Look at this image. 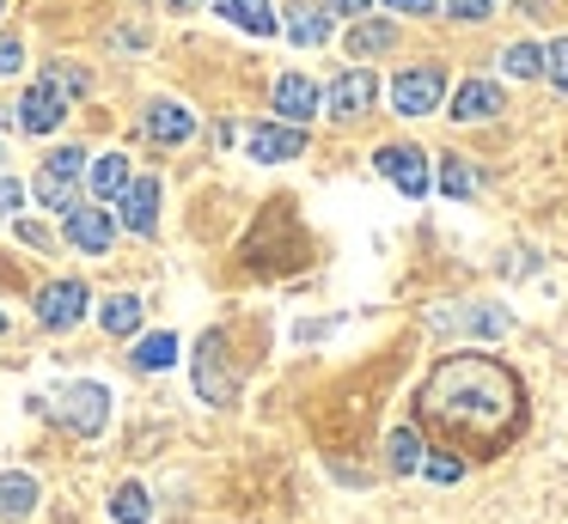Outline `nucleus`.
I'll return each mask as SVG.
<instances>
[{
  "label": "nucleus",
  "instance_id": "34",
  "mask_svg": "<svg viewBox=\"0 0 568 524\" xmlns=\"http://www.w3.org/2000/svg\"><path fill=\"white\" fill-rule=\"evenodd\" d=\"M19 195H26V189H19L13 177H0V214H7V207H19Z\"/></svg>",
  "mask_w": 568,
  "mask_h": 524
},
{
  "label": "nucleus",
  "instance_id": "11",
  "mask_svg": "<svg viewBox=\"0 0 568 524\" xmlns=\"http://www.w3.org/2000/svg\"><path fill=\"white\" fill-rule=\"evenodd\" d=\"M116 202H123V226L135 238H153V226H160V177H135Z\"/></svg>",
  "mask_w": 568,
  "mask_h": 524
},
{
  "label": "nucleus",
  "instance_id": "3",
  "mask_svg": "<svg viewBox=\"0 0 568 524\" xmlns=\"http://www.w3.org/2000/svg\"><path fill=\"white\" fill-rule=\"evenodd\" d=\"M80 177H87V153L80 146H55L38 171V202L55 214H74L80 207Z\"/></svg>",
  "mask_w": 568,
  "mask_h": 524
},
{
  "label": "nucleus",
  "instance_id": "26",
  "mask_svg": "<svg viewBox=\"0 0 568 524\" xmlns=\"http://www.w3.org/2000/svg\"><path fill=\"white\" fill-rule=\"evenodd\" d=\"M440 189L453 195V202H470V195H477V177H470L465 158H446V165H440Z\"/></svg>",
  "mask_w": 568,
  "mask_h": 524
},
{
  "label": "nucleus",
  "instance_id": "28",
  "mask_svg": "<svg viewBox=\"0 0 568 524\" xmlns=\"http://www.w3.org/2000/svg\"><path fill=\"white\" fill-rule=\"evenodd\" d=\"M544 73H550L556 92H568V37H556V43L544 49Z\"/></svg>",
  "mask_w": 568,
  "mask_h": 524
},
{
  "label": "nucleus",
  "instance_id": "1",
  "mask_svg": "<svg viewBox=\"0 0 568 524\" xmlns=\"http://www.w3.org/2000/svg\"><path fill=\"white\" fill-rule=\"evenodd\" d=\"M416 414L446 439L453 451L495 458L507 439L526 427V390L489 353H453L440 360L416 390Z\"/></svg>",
  "mask_w": 568,
  "mask_h": 524
},
{
  "label": "nucleus",
  "instance_id": "9",
  "mask_svg": "<svg viewBox=\"0 0 568 524\" xmlns=\"http://www.w3.org/2000/svg\"><path fill=\"white\" fill-rule=\"evenodd\" d=\"M318 104H324V92L306 80V73H282V80H275V110H282L287 129L312 122V116H318Z\"/></svg>",
  "mask_w": 568,
  "mask_h": 524
},
{
  "label": "nucleus",
  "instance_id": "21",
  "mask_svg": "<svg viewBox=\"0 0 568 524\" xmlns=\"http://www.w3.org/2000/svg\"><path fill=\"white\" fill-rule=\"evenodd\" d=\"M111 518L116 524H148L153 518V494L141 482H123V487H116V500H111Z\"/></svg>",
  "mask_w": 568,
  "mask_h": 524
},
{
  "label": "nucleus",
  "instance_id": "37",
  "mask_svg": "<svg viewBox=\"0 0 568 524\" xmlns=\"http://www.w3.org/2000/svg\"><path fill=\"white\" fill-rule=\"evenodd\" d=\"M172 7H184V12H190V7H202V0H172Z\"/></svg>",
  "mask_w": 568,
  "mask_h": 524
},
{
  "label": "nucleus",
  "instance_id": "23",
  "mask_svg": "<svg viewBox=\"0 0 568 524\" xmlns=\"http://www.w3.org/2000/svg\"><path fill=\"white\" fill-rule=\"evenodd\" d=\"M172 360H178V336H165V329L141 336V348H135V366H141V372H165Z\"/></svg>",
  "mask_w": 568,
  "mask_h": 524
},
{
  "label": "nucleus",
  "instance_id": "24",
  "mask_svg": "<svg viewBox=\"0 0 568 524\" xmlns=\"http://www.w3.org/2000/svg\"><path fill=\"white\" fill-rule=\"evenodd\" d=\"M104 329H111V336H135V329H141V299H135V292L104 299Z\"/></svg>",
  "mask_w": 568,
  "mask_h": 524
},
{
  "label": "nucleus",
  "instance_id": "33",
  "mask_svg": "<svg viewBox=\"0 0 568 524\" xmlns=\"http://www.w3.org/2000/svg\"><path fill=\"white\" fill-rule=\"evenodd\" d=\"M324 7H331V12H343V19H361V12L373 7V0H324Z\"/></svg>",
  "mask_w": 568,
  "mask_h": 524
},
{
  "label": "nucleus",
  "instance_id": "17",
  "mask_svg": "<svg viewBox=\"0 0 568 524\" xmlns=\"http://www.w3.org/2000/svg\"><path fill=\"white\" fill-rule=\"evenodd\" d=\"M221 19H233L239 31H251V37H275V31H282V19H275L270 0H221Z\"/></svg>",
  "mask_w": 568,
  "mask_h": 524
},
{
  "label": "nucleus",
  "instance_id": "7",
  "mask_svg": "<svg viewBox=\"0 0 568 524\" xmlns=\"http://www.w3.org/2000/svg\"><path fill=\"white\" fill-rule=\"evenodd\" d=\"M446 97V73L440 68H409L392 80V104L404 110V116H428V110H440Z\"/></svg>",
  "mask_w": 568,
  "mask_h": 524
},
{
  "label": "nucleus",
  "instance_id": "8",
  "mask_svg": "<svg viewBox=\"0 0 568 524\" xmlns=\"http://www.w3.org/2000/svg\"><path fill=\"white\" fill-rule=\"evenodd\" d=\"M62 116H68V97L55 92L50 80H38L26 92V104H19V129H26V134H55V129H62Z\"/></svg>",
  "mask_w": 568,
  "mask_h": 524
},
{
  "label": "nucleus",
  "instance_id": "36",
  "mask_svg": "<svg viewBox=\"0 0 568 524\" xmlns=\"http://www.w3.org/2000/svg\"><path fill=\"white\" fill-rule=\"evenodd\" d=\"M519 7H526V12H538V7H544V0H519Z\"/></svg>",
  "mask_w": 568,
  "mask_h": 524
},
{
  "label": "nucleus",
  "instance_id": "2",
  "mask_svg": "<svg viewBox=\"0 0 568 524\" xmlns=\"http://www.w3.org/2000/svg\"><path fill=\"white\" fill-rule=\"evenodd\" d=\"M43 409H50L68 433L92 439V433H104V427H111V390L92 384V378H80V384H62L55 397H43Z\"/></svg>",
  "mask_w": 568,
  "mask_h": 524
},
{
  "label": "nucleus",
  "instance_id": "12",
  "mask_svg": "<svg viewBox=\"0 0 568 524\" xmlns=\"http://www.w3.org/2000/svg\"><path fill=\"white\" fill-rule=\"evenodd\" d=\"M111 238H116V219L104 214V207H74V214H68V244H74V250L104 256Z\"/></svg>",
  "mask_w": 568,
  "mask_h": 524
},
{
  "label": "nucleus",
  "instance_id": "18",
  "mask_svg": "<svg viewBox=\"0 0 568 524\" xmlns=\"http://www.w3.org/2000/svg\"><path fill=\"white\" fill-rule=\"evenodd\" d=\"M38 506V482L26 470H0V518H26Z\"/></svg>",
  "mask_w": 568,
  "mask_h": 524
},
{
  "label": "nucleus",
  "instance_id": "13",
  "mask_svg": "<svg viewBox=\"0 0 568 524\" xmlns=\"http://www.w3.org/2000/svg\"><path fill=\"white\" fill-rule=\"evenodd\" d=\"M373 97H379V80H373L367 68H355V73H343V80L324 92V104H331L336 116H361V110H373Z\"/></svg>",
  "mask_w": 568,
  "mask_h": 524
},
{
  "label": "nucleus",
  "instance_id": "19",
  "mask_svg": "<svg viewBox=\"0 0 568 524\" xmlns=\"http://www.w3.org/2000/svg\"><path fill=\"white\" fill-rule=\"evenodd\" d=\"M392 43H397V24H385V19H361L355 31H348V55H355V61L385 55Z\"/></svg>",
  "mask_w": 568,
  "mask_h": 524
},
{
  "label": "nucleus",
  "instance_id": "38",
  "mask_svg": "<svg viewBox=\"0 0 568 524\" xmlns=\"http://www.w3.org/2000/svg\"><path fill=\"white\" fill-rule=\"evenodd\" d=\"M0 329H7V317H0Z\"/></svg>",
  "mask_w": 568,
  "mask_h": 524
},
{
  "label": "nucleus",
  "instance_id": "6",
  "mask_svg": "<svg viewBox=\"0 0 568 524\" xmlns=\"http://www.w3.org/2000/svg\"><path fill=\"white\" fill-rule=\"evenodd\" d=\"M87 305H92L87 280H50V287L38 292V323L43 329H74L80 317H87Z\"/></svg>",
  "mask_w": 568,
  "mask_h": 524
},
{
  "label": "nucleus",
  "instance_id": "32",
  "mask_svg": "<svg viewBox=\"0 0 568 524\" xmlns=\"http://www.w3.org/2000/svg\"><path fill=\"white\" fill-rule=\"evenodd\" d=\"M19 244L43 250V244H50V226H43V219H19Z\"/></svg>",
  "mask_w": 568,
  "mask_h": 524
},
{
  "label": "nucleus",
  "instance_id": "22",
  "mask_svg": "<svg viewBox=\"0 0 568 524\" xmlns=\"http://www.w3.org/2000/svg\"><path fill=\"white\" fill-rule=\"evenodd\" d=\"M385 451H392V470L397 475H416L422 470V433H416V427H392Z\"/></svg>",
  "mask_w": 568,
  "mask_h": 524
},
{
  "label": "nucleus",
  "instance_id": "15",
  "mask_svg": "<svg viewBox=\"0 0 568 524\" xmlns=\"http://www.w3.org/2000/svg\"><path fill=\"white\" fill-rule=\"evenodd\" d=\"M129 183H135V177H129V158H123V153H99V158L87 165V189H92V202H116V195H123Z\"/></svg>",
  "mask_w": 568,
  "mask_h": 524
},
{
  "label": "nucleus",
  "instance_id": "27",
  "mask_svg": "<svg viewBox=\"0 0 568 524\" xmlns=\"http://www.w3.org/2000/svg\"><path fill=\"white\" fill-rule=\"evenodd\" d=\"M43 80H50L62 97H74V92H92V73H87V68H68V61H55V68H43Z\"/></svg>",
  "mask_w": 568,
  "mask_h": 524
},
{
  "label": "nucleus",
  "instance_id": "25",
  "mask_svg": "<svg viewBox=\"0 0 568 524\" xmlns=\"http://www.w3.org/2000/svg\"><path fill=\"white\" fill-rule=\"evenodd\" d=\"M501 68L514 73V80H538V73H544V49H538V43H514V49L501 55Z\"/></svg>",
  "mask_w": 568,
  "mask_h": 524
},
{
  "label": "nucleus",
  "instance_id": "4",
  "mask_svg": "<svg viewBox=\"0 0 568 524\" xmlns=\"http://www.w3.org/2000/svg\"><path fill=\"white\" fill-rule=\"evenodd\" d=\"M190 384H196L202 402H214V409H233L239 402V378L226 372V353H221V336H202L196 353H190Z\"/></svg>",
  "mask_w": 568,
  "mask_h": 524
},
{
  "label": "nucleus",
  "instance_id": "35",
  "mask_svg": "<svg viewBox=\"0 0 568 524\" xmlns=\"http://www.w3.org/2000/svg\"><path fill=\"white\" fill-rule=\"evenodd\" d=\"M385 7H397V12H434V0H385Z\"/></svg>",
  "mask_w": 568,
  "mask_h": 524
},
{
  "label": "nucleus",
  "instance_id": "29",
  "mask_svg": "<svg viewBox=\"0 0 568 524\" xmlns=\"http://www.w3.org/2000/svg\"><path fill=\"white\" fill-rule=\"evenodd\" d=\"M422 475H428V482H458L465 463H458V458H422Z\"/></svg>",
  "mask_w": 568,
  "mask_h": 524
},
{
  "label": "nucleus",
  "instance_id": "30",
  "mask_svg": "<svg viewBox=\"0 0 568 524\" xmlns=\"http://www.w3.org/2000/svg\"><path fill=\"white\" fill-rule=\"evenodd\" d=\"M19 68H26V43L0 31V73H19Z\"/></svg>",
  "mask_w": 568,
  "mask_h": 524
},
{
  "label": "nucleus",
  "instance_id": "5",
  "mask_svg": "<svg viewBox=\"0 0 568 524\" xmlns=\"http://www.w3.org/2000/svg\"><path fill=\"white\" fill-rule=\"evenodd\" d=\"M373 165H379V177H392L397 189L409 195V202H422V195H428V153H422V146H379V153H373Z\"/></svg>",
  "mask_w": 568,
  "mask_h": 524
},
{
  "label": "nucleus",
  "instance_id": "20",
  "mask_svg": "<svg viewBox=\"0 0 568 524\" xmlns=\"http://www.w3.org/2000/svg\"><path fill=\"white\" fill-rule=\"evenodd\" d=\"M287 37H294L300 49H318L324 37H331V12H318V7H294V12H287Z\"/></svg>",
  "mask_w": 568,
  "mask_h": 524
},
{
  "label": "nucleus",
  "instance_id": "10",
  "mask_svg": "<svg viewBox=\"0 0 568 524\" xmlns=\"http://www.w3.org/2000/svg\"><path fill=\"white\" fill-rule=\"evenodd\" d=\"M251 158L257 165H282V158H300L306 153V129H287V122H263V129H251Z\"/></svg>",
  "mask_w": 568,
  "mask_h": 524
},
{
  "label": "nucleus",
  "instance_id": "31",
  "mask_svg": "<svg viewBox=\"0 0 568 524\" xmlns=\"http://www.w3.org/2000/svg\"><path fill=\"white\" fill-rule=\"evenodd\" d=\"M446 12H453V19H489L495 0H446Z\"/></svg>",
  "mask_w": 568,
  "mask_h": 524
},
{
  "label": "nucleus",
  "instance_id": "14",
  "mask_svg": "<svg viewBox=\"0 0 568 524\" xmlns=\"http://www.w3.org/2000/svg\"><path fill=\"white\" fill-rule=\"evenodd\" d=\"M148 134H153V141H165V146L190 141V134H196V110H184V104H172V97H160V104H148Z\"/></svg>",
  "mask_w": 568,
  "mask_h": 524
},
{
  "label": "nucleus",
  "instance_id": "16",
  "mask_svg": "<svg viewBox=\"0 0 568 524\" xmlns=\"http://www.w3.org/2000/svg\"><path fill=\"white\" fill-rule=\"evenodd\" d=\"M495 110H501V85L495 80H465L453 92V116L458 122H483V116H495Z\"/></svg>",
  "mask_w": 568,
  "mask_h": 524
}]
</instances>
